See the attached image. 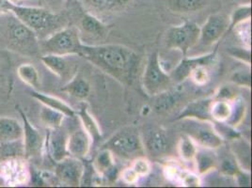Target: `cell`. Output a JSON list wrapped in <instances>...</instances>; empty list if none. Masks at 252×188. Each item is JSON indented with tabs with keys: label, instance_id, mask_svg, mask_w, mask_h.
<instances>
[{
	"label": "cell",
	"instance_id": "43",
	"mask_svg": "<svg viewBox=\"0 0 252 188\" xmlns=\"http://www.w3.org/2000/svg\"><path fill=\"white\" fill-rule=\"evenodd\" d=\"M121 176H122L123 181L127 185H134V184H136L137 180L140 178L137 175V172L131 167L126 168L125 170H123Z\"/></svg>",
	"mask_w": 252,
	"mask_h": 188
},
{
	"label": "cell",
	"instance_id": "16",
	"mask_svg": "<svg viewBox=\"0 0 252 188\" xmlns=\"http://www.w3.org/2000/svg\"><path fill=\"white\" fill-rule=\"evenodd\" d=\"M214 101L213 97L198 99L190 102L186 105V107L180 112L175 120L183 121V120H198V121H207L212 122L210 115V107L212 102Z\"/></svg>",
	"mask_w": 252,
	"mask_h": 188
},
{
	"label": "cell",
	"instance_id": "40",
	"mask_svg": "<svg viewBox=\"0 0 252 188\" xmlns=\"http://www.w3.org/2000/svg\"><path fill=\"white\" fill-rule=\"evenodd\" d=\"M229 53L233 58H235L236 60L240 61L242 63H246L249 66L252 63L251 61L252 54L249 49H244L240 47H232V48H229Z\"/></svg>",
	"mask_w": 252,
	"mask_h": 188
},
{
	"label": "cell",
	"instance_id": "6",
	"mask_svg": "<svg viewBox=\"0 0 252 188\" xmlns=\"http://www.w3.org/2000/svg\"><path fill=\"white\" fill-rule=\"evenodd\" d=\"M183 121H185L183 130L185 131L186 135L191 137L197 145L213 151L220 148L223 143V137L212 122L192 119Z\"/></svg>",
	"mask_w": 252,
	"mask_h": 188
},
{
	"label": "cell",
	"instance_id": "44",
	"mask_svg": "<svg viewBox=\"0 0 252 188\" xmlns=\"http://www.w3.org/2000/svg\"><path fill=\"white\" fill-rule=\"evenodd\" d=\"M165 174L168 179L181 177V174H179L178 167L176 166H168L165 167Z\"/></svg>",
	"mask_w": 252,
	"mask_h": 188
},
{
	"label": "cell",
	"instance_id": "14",
	"mask_svg": "<svg viewBox=\"0 0 252 188\" xmlns=\"http://www.w3.org/2000/svg\"><path fill=\"white\" fill-rule=\"evenodd\" d=\"M68 136L69 135L62 129V127L49 129L44 146L46 147L47 154L55 163L61 162L64 158L69 157L67 151Z\"/></svg>",
	"mask_w": 252,
	"mask_h": 188
},
{
	"label": "cell",
	"instance_id": "7",
	"mask_svg": "<svg viewBox=\"0 0 252 188\" xmlns=\"http://www.w3.org/2000/svg\"><path fill=\"white\" fill-rule=\"evenodd\" d=\"M200 28L194 22H185L173 27L167 34V47L176 49L186 56L189 50L200 40Z\"/></svg>",
	"mask_w": 252,
	"mask_h": 188
},
{
	"label": "cell",
	"instance_id": "22",
	"mask_svg": "<svg viewBox=\"0 0 252 188\" xmlns=\"http://www.w3.org/2000/svg\"><path fill=\"white\" fill-rule=\"evenodd\" d=\"M62 92L69 94L75 99L85 100L91 93L90 83L80 74H75L72 79L62 88Z\"/></svg>",
	"mask_w": 252,
	"mask_h": 188
},
{
	"label": "cell",
	"instance_id": "23",
	"mask_svg": "<svg viewBox=\"0 0 252 188\" xmlns=\"http://www.w3.org/2000/svg\"><path fill=\"white\" fill-rule=\"evenodd\" d=\"M76 115H78V118L82 124V128L91 136L93 141H98L99 139H101L102 131L100 125L95 120L94 117L89 111L87 104H81L78 112H76Z\"/></svg>",
	"mask_w": 252,
	"mask_h": 188
},
{
	"label": "cell",
	"instance_id": "4",
	"mask_svg": "<svg viewBox=\"0 0 252 188\" xmlns=\"http://www.w3.org/2000/svg\"><path fill=\"white\" fill-rule=\"evenodd\" d=\"M82 42L79 32L75 28H65L53 32L42 43L44 54H53L59 56H79Z\"/></svg>",
	"mask_w": 252,
	"mask_h": 188
},
{
	"label": "cell",
	"instance_id": "33",
	"mask_svg": "<svg viewBox=\"0 0 252 188\" xmlns=\"http://www.w3.org/2000/svg\"><path fill=\"white\" fill-rule=\"evenodd\" d=\"M81 27L86 33L94 36H102L107 31L105 24L91 13H85L83 15L81 19Z\"/></svg>",
	"mask_w": 252,
	"mask_h": 188
},
{
	"label": "cell",
	"instance_id": "8",
	"mask_svg": "<svg viewBox=\"0 0 252 188\" xmlns=\"http://www.w3.org/2000/svg\"><path fill=\"white\" fill-rule=\"evenodd\" d=\"M8 34L11 45L14 48L24 53L37 51V34L19 21L14 15L8 21Z\"/></svg>",
	"mask_w": 252,
	"mask_h": 188
},
{
	"label": "cell",
	"instance_id": "10",
	"mask_svg": "<svg viewBox=\"0 0 252 188\" xmlns=\"http://www.w3.org/2000/svg\"><path fill=\"white\" fill-rule=\"evenodd\" d=\"M16 110L20 114L23 120V141L25 146V158H36L42 154V150L44 148V138L42 134L32 125V123L28 119L25 111L19 105L15 106Z\"/></svg>",
	"mask_w": 252,
	"mask_h": 188
},
{
	"label": "cell",
	"instance_id": "31",
	"mask_svg": "<svg viewBox=\"0 0 252 188\" xmlns=\"http://www.w3.org/2000/svg\"><path fill=\"white\" fill-rule=\"evenodd\" d=\"M89 8L100 11H113L123 9L131 0H82Z\"/></svg>",
	"mask_w": 252,
	"mask_h": 188
},
{
	"label": "cell",
	"instance_id": "45",
	"mask_svg": "<svg viewBox=\"0 0 252 188\" xmlns=\"http://www.w3.org/2000/svg\"><path fill=\"white\" fill-rule=\"evenodd\" d=\"M5 184H6V182H5L4 178H3V176H0V187H1V186H4Z\"/></svg>",
	"mask_w": 252,
	"mask_h": 188
},
{
	"label": "cell",
	"instance_id": "28",
	"mask_svg": "<svg viewBox=\"0 0 252 188\" xmlns=\"http://www.w3.org/2000/svg\"><path fill=\"white\" fill-rule=\"evenodd\" d=\"M17 74L24 83L29 85L35 91H38L40 88V75L37 69L31 64L25 63L22 64L17 69Z\"/></svg>",
	"mask_w": 252,
	"mask_h": 188
},
{
	"label": "cell",
	"instance_id": "25",
	"mask_svg": "<svg viewBox=\"0 0 252 188\" xmlns=\"http://www.w3.org/2000/svg\"><path fill=\"white\" fill-rule=\"evenodd\" d=\"M13 159H26L23 138L11 142L0 143V163Z\"/></svg>",
	"mask_w": 252,
	"mask_h": 188
},
{
	"label": "cell",
	"instance_id": "24",
	"mask_svg": "<svg viewBox=\"0 0 252 188\" xmlns=\"http://www.w3.org/2000/svg\"><path fill=\"white\" fill-rule=\"evenodd\" d=\"M196 168L199 174H206L211 170L215 169L218 166V159L216 155L213 153V150L205 149L197 151V154L194 157Z\"/></svg>",
	"mask_w": 252,
	"mask_h": 188
},
{
	"label": "cell",
	"instance_id": "37",
	"mask_svg": "<svg viewBox=\"0 0 252 188\" xmlns=\"http://www.w3.org/2000/svg\"><path fill=\"white\" fill-rule=\"evenodd\" d=\"M231 80L232 83L240 87H245L248 89H251L252 87V74L250 70H239L234 72L231 75Z\"/></svg>",
	"mask_w": 252,
	"mask_h": 188
},
{
	"label": "cell",
	"instance_id": "36",
	"mask_svg": "<svg viewBox=\"0 0 252 188\" xmlns=\"http://www.w3.org/2000/svg\"><path fill=\"white\" fill-rule=\"evenodd\" d=\"M190 78L197 86H204L210 81V73L208 71V67L200 66L194 69L189 74Z\"/></svg>",
	"mask_w": 252,
	"mask_h": 188
},
{
	"label": "cell",
	"instance_id": "21",
	"mask_svg": "<svg viewBox=\"0 0 252 188\" xmlns=\"http://www.w3.org/2000/svg\"><path fill=\"white\" fill-rule=\"evenodd\" d=\"M30 94L32 95V97L38 100L42 105L62 112L65 115V117L74 118L76 116V112L74 111V108L71 107L67 103H65L63 100L58 98V97L42 94V93H40L35 90L31 91Z\"/></svg>",
	"mask_w": 252,
	"mask_h": 188
},
{
	"label": "cell",
	"instance_id": "2",
	"mask_svg": "<svg viewBox=\"0 0 252 188\" xmlns=\"http://www.w3.org/2000/svg\"><path fill=\"white\" fill-rule=\"evenodd\" d=\"M7 12H11L36 34L54 31L61 24V17L46 9L22 6L10 0H0V14Z\"/></svg>",
	"mask_w": 252,
	"mask_h": 188
},
{
	"label": "cell",
	"instance_id": "15",
	"mask_svg": "<svg viewBox=\"0 0 252 188\" xmlns=\"http://www.w3.org/2000/svg\"><path fill=\"white\" fill-rule=\"evenodd\" d=\"M45 67L61 79L70 80L76 74V67L66 56L44 54L41 58Z\"/></svg>",
	"mask_w": 252,
	"mask_h": 188
},
{
	"label": "cell",
	"instance_id": "19",
	"mask_svg": "<svg viewBox=\"0 0 252 188\" xmlns=\"http://www.w3.org/2000/svg\"><path fill=\"white\" fill-rule=\"evenodd\" d=\"M23 124L10 117L0 118V143L15 141L23 138Z\"/></svg>",
	"mask_w": 252,
	"mask_h": 188
},
{
	"label": "cell",
	"instance_id": "29",
	"mask_svg": "<svg viewBox=\"0 0 252 188\" xmlns=\"http://www.w3.org/2000/svg\"><path fill=\"white\" fill-rule=\"evenodd\" d=\"M231 113V101L215 100L212 102L210 115L212 121L224 124L228 121Z\"/></svg>",
	"mask_w": 252,
	"mask_h": 188
},
{
	"label": "cell",
	"instance_id": "12",
	"mask_svg": "<svg viewBox=\"0 0 252 188\" xmlns=\"http://www.w3.org/2000/svg\"><path fill=\"white\" fill-rule=\"evenodd\" d=\"M142 142L145 154L154 158L164 157L170 150V138L167 131L161 127L150 128Z\"/></svg>",
	"mask_w": 252,
	"mask_h": 188
},
{
	"label": "cell",
	"instance_id": "38",
	"mask_svg": "<svg viewBox=\"0 0 252 188\" xmlns=\"http://www.w3.org/2000/svg\"><path fill=\"white\" fill-rule=\"evenodd\" d=\"M132 168L139 177H145L151 172V164L145 157H137L133 160Z\"/></svg>",
	"mask_w": 252,
	"mask_h": 188
},
{
	"label": "cell",
	"instance_id": "26",
	"mask_svg": "<svg viewBox=\"0 0 252 188\" xmlns=\"http://www.w3.org/2000/svg\"><path fill=\"white\" fill-rule=\"evenodd\" d=\"M95 170L101 175H109L114 172V155L107 149H101L94 161Z\"/></svg>",
	"mask_w": 252,
	"mask_h": 188
},
{
	"label": "cell",
	"instance_id": "35",
	"mask_svg": "<svg viewBox=\"0 0 252 188\" xmlns=\"http://www.w3.org/2000/svg\"><path fill=\"white\" fill-rule=\"evenodd\" d=\"M177 149L181 158L186 162H189L194 160V157L198 151V145L191 137L185 135L180 137Z\"/></svg>",
	"mask_w": 252,
	"mask_h": 188
},
{
	"label": "cell",
	"instance_id": "46",
	"mask_svg": "<svg viewBox=\"0 0 252 188\" xmlns=\"http://www.w3.org/2000/svg\"><path fill=\"white\" fill-rule=\"evenodd\" d=\"M11 2H13V3H17L18 1H21V0H10Z\"/></svg>",
	"mask_w": 252,
	"mask_h": 188
},
{
	"label": "cell",
	"instance_id": "17",
	"mask_svg": "<svg viewBox=\"0 0 252 188\" xmlns=\"http://www.w3.org/2000/svg\"><path fill=\"white\" fill-rule=\"evenodd\" d=\"M93 139L83 128L73 132L68 136L67 151L69 157L83 160L89 155Z\"/></svg>",
	"mask_w": 252,
	"mask_h": 188
},
{
	"label": "cell",
	"instance_id": "3",
	"mask_svg": "<svg viewBox=\"0 0 252 188\" xmlns=\"http://www.w3.org/2000/svg\"><path fill=\"white\" fill-rule=\"evenodd\" d=\"M101 149H107L116 157L125 160L145 157L142 138L134 127H126L118 131L105 141Z\"/></svg>",
	"mask_w": 252,
	"mask_h": 188
},
{
	"label": "cell",
	"instance_id": "30",
	"mask_svg": "<svg viewBox=\"0 0 252 188\" xmlns=\"http://www.w3.org/2000/svg\"><path fill=\"white\" fill-rule=\"evenodd\" d=\"M246 112L247 105L245 103V100L242 97H234L233 100H231V116L228 119V121L224 124L235 129L237 126L241 125L246 116Z\"/></svg>",
	"mask_w": 252,
	"mask_h": 188
},
{
	"label": "cell",
	"instance_id": "13",
	"mask_svg": "<svg viewBox=\"0 0 252 188\" xmlns=\"http://www.w3.org/2000/svg\"><path fill=\"white\" fill-rule=\"evenodd\" d=\"M217 62L216 51L194 58H184L172 73V79L181 83L189 78L191 72L200 66L210 67Z\"/></svg>",
	"mask_w": 252,
	"mask_h": 188
},
{
	"label": "cell",
	"instance_id": "9",
	"mask_svg": "<svg viewBox=\"0 0 252 188\" xmlns=\"http://www.w3.org/2000/svg\"><path fill=\"white\" fill-rule=\"evenodd\" d=\"M85 165L82 160L68 157L57 163L55 176L66 187H79L84 173Z\"/></svg>",
	"mask_w": 252,
	"mask_h": 188
},
{
	"label": "cell",
	"instance_id": "20",
	"mask_svg": "<svg viewBox=\"0 0 252 188\" xmlns=\"http://www.w3.org/2000/svg\"><path fill=\"white\" fill-rule=\"evenodd\" d=\"M154 109L158 114H165L170 112L182 100L183 93L175 90H167L155 96Z\"/></svg>",
	"mask_w": 252,
	"mask_h": 188
},
{
	"label": "cell",
	"instance_id": "34",
	"mask_svg": "<svg viewBox=\"0 0 252 188\" xmlns=\"http://www.w3.org/2000/svg\"><path fill=\"white\" fill-rule=\"evenodd\" d=\"M251 19H252L251 4H244L236 7L234 11H232L230 17V26H229L227 34L230 33L232 30H234L239 25L251 21Z\"/></svg>",
	"mask_w": 252,
	"mask_h": 188
},
{
	"label": "cell",
	"instance_id": "42",
	"mask_svg": "<svg viewBox=\"0 0 252 188\" xmlns=\"http://www.w3.org/2000/svg\"><path fill=\"white\" fill-rule=\"evenodd\" d=\"M235 97L231 89L228 86H221L219 91L216 93V95L213 97L215 100H224V101H231Z\"/></svg>",
	"mask_w": 252,
	"mask_h": 188
},
{
	"label": "cell",
	"instance_id": "47",
	"mask_svg": "<svg viewBox=\"0 0 252 188\" xmlns=\"http://www.w3.org/2000/svg\"><path fill=\"white\" fill-rule=\"evenodd\" d=\"M52 1H54V2H62L63 0H52Z\"/></svg>",
	"mask_w": 252,
	"mask_h": 188
},
{
	"label": "cell",
	"instance_id": "5",
	"mask_svg": "<svg viewBox=\"0 0 252 188\" xmlns=\"http://www.w3.org/2000/svg\"><path fill=\"white\" fill-rule=\"evenodd\" d=\"M171 83L172 78L163 69L158 51L152 53L142 76L144 92L149 96H156L168 90Z\"/></svg>",
	"mask_w": 252,
	"mask_h": 188
},
{
	"label": "cell",
	"instance_id": "39",
	"mask_svg": "<svg viewBox=\"0 0 252 188\" xmlns=\"http://www.w3.org/2000/svg\"><path fill=\"white\" fill-rule=\"evenodd\" d=\"M240 170V167H238L235 159H229L226 158L221 161L220 171L227 175V176H235L237 172Z\"/></svg>",
	"mask_w": 252,
	"mask_h": 188
},
{
	"label": "cell",
	"instance_id": "32",
	"mask_svg": "<svg viewBox=\"0 0 252 188\" xmlns=\"http://www.w3.org/2000/svg\"><path fill=\"white\" fill-rule=\"evenodd\" d=\"M40 119L47 128L56 129L62 127L65 115L58 110L43 105L40 111Z\"/></svg>",
	"mask_w": 252,
	"mask_h": 188
},
{
	"label": "cell",
	"instance_id": "41",
	"mask_svg": "<svg viewBox=\"0 0 252 188\" xmlns=\"http://www.w3.org/2000/svg\"><path fill=\"white\" fill-rule=\"evenodd\" d=\"M180 179L182 180V184L184 187L187 188H198L200 187L201 182H200V178L198 174L195 173H182Z\"/></svg>",
	"mask_w": 252,
	"mask_h": 188
},
{
	"label": "cell",
	"instance_id": "27",
	"mask_svg": "<svg viewBox=\"0 0 252 188\" xmlns=\"http://www.w3.org/2000/svg\"><path fill=\"white\" fill-rule=\"evenodd\" d=\"M207 0H168V8L179 13H189L202 10Z\"/></svg>",
	"mask_w": 252,
	"mask_h": 188
},
{
	"label": "cell",
	"instance_id": "18",
	"mask_svg": "<svg viewBox=\"0 0 252 188\" xmlns=\"http://www.w3.org/2000/svg\"><path fill=\"white\" fill-rule=\"evenodd\" d=\"M231 150L238 167L241 170L246 172H250L251 170V144L244 140L241 136L231 138Z\"/></svg>",
	"mask_w": 252,
	"mask_h": 188
},
{
	"label": "cell",
	"instance_id": "48",
	"mask_svg": "<svg viewBox=\"0 0 252 188\" xmlns=\"http://www.w3.org/2000/svg\"><path fill=\"white\" fill-rule=\"evenodd\" d=\"M0 171H1V163H0Z\"/></svg>",
	"mask_w": 252,
	"mask_h": 188
},
{
	"label": "cell",
	"instance_id": "1",
	"mask_svg": "<svg viewBox=\"0 0 252 188\" xmlns=\"http://www.w3.org/2000/svg\"><path fill=\"white\" fill-rule=\"evenodd\" d=\"M79 56L125 85L133 83L139 58L132 49L120 44H82Z\"/></svg>",
	"mask_w": 252,
	"mask_h": 188
},
{
	"label": "cell",
	"instance_id": "11",
	"mask_svg": "<svg viewBox=\"0 0 252 188\" xmlns=\"http://www.w3.org/2000/svg\"><path fill=\"white\" fill-rule=\"evenodd\" d=\"M230 26V18L223 13L211 14L204 25L200 28V40L202 45L209 46L219 42L227 33Z\"/></svg>",
	"mask_w": 252,
	"mask_h": 188
}]
</instances>
